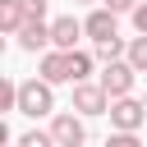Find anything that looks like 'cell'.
<instances>
[{
    "instance_id": "1",
    "label": "cell",
    "mask_w": 147,
    "mask_h": 147,
    "mask_svg": "<svg viewBox=\"0 0 147 147\" xmlns=\"http://www.w3.org/2000/svg\"><path fill=\"white\" fill-rule=\"evenodd\" d=\"M18 110L32 115V119L51 115V110H55V92H51V83H46V78H28V83H18Z\"/></svg>"
},
{
    "instance_id": "2",
    "label": "cell",
    "mask_w": 147,
    "mask_h": 147,
    "mask_svg": "<svg viewBox=\"0 0 147 147\" xmlns=\"http://www.w3.org/2000/svg\"><path fill=\"white\" fill-rule=\"evenodd\" d=\"M106 115H110L115 133H138L142 119H147V101H138V96H119V101H110Z\"/></svg>"
},
{
    "instance_id": "3",
    "label": "cell",
    "mask_w": 147,
    "mask_h": 147,
    "mask_svg": "<svg viewBox=\"0 0 147 147\" xmlns=\"http://www.w3.org/2000/svg\"><path fill=\"white\" fill-rule=\"evenodd\" d=\"M133 74H138V69H133L129 60H115V64H106V69H101V87H106V96H110V101L129 96V92H133Z\"/></svg>"
},
{
    "instance_id": "4",
    "label": "cell",
    "mask_w": 147,
    "mask_h": 147,
    "mask_svg": "<svg viewBox=\"0 0 147 147\" xmlns=\"http://www.w3.org/2000/svg\"><path fill=\"white\" fill-rule=\"evenodd\" d=\"M74 110L78 115H106L110 110V96L101 83H74Z\"/></svg>"
},
{
    "instance_id": "5",
    "label": "cell",
    "mask_w": 147,
    "mask_h": 147,
    "mask_svg": "<svg viewBox=\"0 0 147 147\" xmlns=\"http://www.w3.org/2000/svg\"><path fill=\"white\" fill-rule=\"evenodd\" d=\"M115 18H119V14H110V9H92V14L83 18V32H87L96 46H106V41H119V28H115Z\"/></svg>"
},
{
    "instance_id": "6",
    "label": "cell",
    "mask_w": 147,
    "mask_h": 147,
    "mask_svg": "<svg viewBox=\"0 0 147 147\" xmlns=\"http://www.w3.org/2000/svg\"><path fill=\"white\" fill-rule=\"evenodd\" d=\"M51 138H55V147H83L87 142V129H83L78 115H55L51 119Z\"/></svg>"
},
{
    "instance_id": "7",
    "label": "cell",
    "mask_w": 147,
    "mask_h": 147,
    "mask_svg": "<svg viewBox=\"0 0 147 147\" xmlns=\"http://www.w3.org/2000/svg\"><path fill=\"white\" fill-rule=\"evenodd\" d=\"M78 37H83V23L74 14H64V18L51 23V46L55 51H78Z\"/></svg>"
},
{
    "instance_id": "8",
    "label": "cell",
    "mask_w": 147,
    "mask_h": 147,
    "mask_svg": "<svg viewBox=\"0 0 147 147\" xmlns=\"http://www.w3.org/2000/svg\"><path fill=\"white\" fill-rule=\"evenodd\" d=\"M41 78L55 87V83H74V69H69V51H46L41 55Z\"/></svg>"
},
{
    "instance_id": "9",
    "label": "cell",
    "mask_w": 147,
    "mask_h": 147,
    "mask_svg": "<svg viewBox=\"0 0 147 147\" xmlns=\"http://www.w3.org/2000/svg\"><path fill=\"white\" fill-rule=\"evenodd\" d=\"M18 46H23V51H41V46H51V23H23Z\"/></svg>"
},
{
    "instance_id": "10",
    "label": "cell",
    "mask_w": 147,
    "mask_h": 147,
    "mask_svg": "<svg viewBox=\"0 0 147 147\" xmlns=\"http://www.w3.org/2000/svg\"><path fill=\"white\" fill-rule=\"evenodd\" d=\"M23 23H28V14H23V5H18V0H0V28L18 37V32H23Z\"/></svg>"
},
{
    "instance_id": "11",
    "label": "cell",
    "mask_w": 147,
    "mask_h": 147,
    "mask_svg": "<svg viewBox=\"0 0 147 147\" xmlns=\"http://www.w3.org/2000/svg\"><path fill=\"white\" fill-rule=\"evenodd\" d=\"M124 60H129L138 74H147V37H133V41H129V51H124Z\"/></svg>"
},
{
    "instance_id": "12",
    "label": "cell",
    "mask_w": 147,
    "mask_h": 147,
    "mask_svg": "<svg viewBox=\"0 0 147 147\" xmlns=\"http://www.w3.org/2000/svg\"><path fill=\"white\" fill-rule=\"evenodd\" d=\"M69 69H74V83H87V74H92V55H87V51H69Z\"/></svg>"
},
{
    "instance_id": "13",
    "label": "cell",
    "mask_w": 147,
    "mask_h": 147,
    "mask_svg": "<svg viewBox=\"0 0 147 147\" xmlns=\"http://www.w3.org/2000/svg\"><path fill=\"white\" fill-rule=\"evenodd\" d=\"M0 110H18V83L14 78L0 83Z\"/></svg>"
},
{
    "instance_id": "14",
    "label": "cell",
    "mask_w": 147,
    "mask_h": 147,
    "mask_svg": "<svg viewBox=\"0 0 147 147\" xmlns=\"http://www.w3.org/2000/svg\"><path fill=\"white\" fill-rule=\"evenodd\" d=\"M18 5H23L28 23H46V5H51V0H18Z\"/></svg>"
},
{
    "instance_id": "15",
    "label": "cell",
    "mask_w": 147,
    "mask_h": 147,
    "mask_svg": "<svg viewBox=\"0 0 147 147\" xmlns=\"http://www.w3.org/2000/svg\"><path fill=\"white\" fill-rule=\"evenodd\" d=\"M18 147H55V138H51V133H37V129H32V133H23V138H18Z\"/></svg>"
},
{
    "instance_id": "16",
    "label": "cell",
    "mask_w": 147,
    "mask_h": 147,
    "mask_svg": "<svg viewBox=\"0 0 147 147\" xmlns=\"http://www.w3.org/2000/svg\"><path fill=\"white\" fill-rule=\"evenodd\" d=\"M106 147H142V142H138V133H110Z\"/></svg>"
},
{
    "instance_id": "17",
    "label": "cell",
    "mask_w": 147,
    "mask_h": 147,
    "mask_svg": "<svg viewBox=\"0 0 147 147\" xmlns=\"http://www.w3.org/2000/svg\"><path fill=\"white\" fill-rule=\"evenodd\" d=\"M106 9H110V14H133L138 0H106Z\"/></svg>"
},
{
    "instance_id": "18",
    "label": "cell",
    "mask_w": 147,
    "mask_h": 147,
    "mask_svg": "<svg viewBox=\"0 0 147 147\" xmlns=\"http://www.w3.org/2000/svg\"><path fill=\"white\" fill-rule=\"evenodd\" d=\"M133 23H138V32H142V37H147V0H142V5H138V9H133Z\"/></svg>"
},
{
    "instance_id": "19",
    "label": "cell",
    "mask_w": 147,
    "mask_h": 147,
    "mask_svg": "<svg viewBox=\"0 0 147 147\" xmlns=\"http://www.w3.org/2000/svg\"><path fill=\"white\" fill-rule=\"evenodd\" d=\"M142 101H147V96H142Z\"/></svg>"
}]
</instances>
